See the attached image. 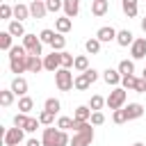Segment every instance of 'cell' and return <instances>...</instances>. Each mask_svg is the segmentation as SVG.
Listing matches in <instances>:
<instances>
[{
	"label": "cell",
	"instance_id": "cell-1",
	"mask_svg": "<svg viewBox=\"0 0 146 146\" xmlns=\"http://www.w3.org/2000/svg\"><path fill=\"white\" fill-rule=\"evenodd\" d=\"M41 144L43 146H68L71 144V137L66 135V130H57V128H43V135H41Z\"/></svg>",
	"mask_w": 146,
	"mask_h": 146
},
{
	"label": "cell",
	"instance_id": "cell-2",
	"mask_svg": "<svg viewBox=\"0 0 146 146\" xmlns=\"http://www.w3.org/2000/svg\"><path fill=\"white\" fill-rule=\"evenodd\" d=\"M125 100H128V94L123 87H114L107 96V107L114 112V110H123L125 107Z\"/></svg>",
	"mask_w": 146,
	"mask_h": 146
},
{
	"label": "cell",
	"instance_id": "cell-3",
	"mask_svg": "<svg viewBox=\"0 0 146 146\" xmlns=\"http://www.w3.org/2000/svg\"><path fill=\"white\" fill-rule=\"evenodd\" d=\"M55 84H57L59 91H71L73 84H75V78H73V73H71V68H59V71L55 73Z\"/></svg>",
	"mask_w": 146,
	"mask_h": 146
},
{
	"label": "cell",
	"instance_id": "cell-4",
	"mask_svg": "<svg viewBox=\"0 0 146 146\" xmlns=\"http://www.w3.org/2000/svg\"><path fill=\"white\" fill-rule=\"evenodd\" d=\"M91 141H94V128H91V123H89L82 132H73L68 146H91Z\"/></svg>",
	"mask_w": 146,
	"mask_h": 146
},
{
	"label": "cell",
	"instance_id": "cell-5",
	"mask_svg": "<svg viewBox=\"0 0 146 146\" xmlns=\"http://www.w3.org/2000/svg\"><path fill=\"white\" fill-rule=\"evenodd\" d=\"M23 46H25V50H27V55H36V57H41V39L36 36V34H25L23 36Z\"/></svg>",
	"mask_w": 146,
	"mask_h": 146
},
{
	"label": "cell",
	"instance_id": "cell-6",
	"mask_svg": "<svg viewBox=\"0 0 146 146\" xmlns=\"http://www.w3.org/2000/svg\"><path fill=\"white\" fill-rule=\"evenodd\" d=\"M25 139V130L23 128H7V132H5V146H18L21 141Z\"/></svg>",
	"mask_w": 146,
	"mask_h": 146
},
{
	"label": "cell",
	"instance_id": "cell-7",
	"mask_svg": "<svg viewBox=\"0 0 146 146\" xmlns=\"http://www.w3.org/2000/svg\"><path fill=\"white\" fill-rule=\"evenodd\" d=\"M43 68L46 71H50V73H57L59 68H62V52H50V55H46L43 57Z\"/></svg>",
	"mask_w": 146,
	"mask_h": 146
},
{
	"label": "cell",
	"instance_id": "cell-8",
	"mask_svg": "<svg viewBox=\"0 0 146 146\" xmlns=\"http://www.w3.org/2000/svg\"><path fill=\"white\" fill-rule=\"evenodd\" d=\"M116 30L112 27V25H103L98 32H96V39L100 41V43H110V41H116Z\"/></svg>",
	"mask_w": 146,
	"mask_h": 146
},
{
	"label": "cell",
	"instance_id": "cell-9",
	"mask_svg": "<svg viewBox=\"0 0 146 146\" xmlns=\"http://www.w3.org/2000/svg\"><path fill=\"white\" fill-rule=\"evenodd\" d=\"M103 80H105L110 87H121L123 75L119 73V68H105V71H103Z\"/></svg>",
	"mask_w": 146,
	"mask_h": 146
},
{
	"label": "cell",
	"instance_id": "cell-10",
	"mask_svg": "<svg viewBox=\"0 0 146 146\" xmlns=\"http://www.w3.org/2000/svg\"><path fill=\"white\" fill-rule=\"evenodd\" d=\"M130 55H132V59H144L146 57V39L144 36L135 39V43L130 46Z\"/></svg>",
	"mask_w": 146,
	"mask_h": 146
},
{
	"label": "cell",
	"instance_id": "cell-11",
	"mask_svg": "<svg viewBox=\"0 0 146 146\" xmlns=\"http://www.w3.org/2000/svg\"><path fill=\"white\" fill-rule=\"evenodd\" d=\"M9 71L16 73V75L25 73V71H27V55H25V57H11V59H9Z\"/></svg>",
	"mask_w": 146,
	"mask_h": 146
},
{
	"label": "cell",
	"instance_id": "cell-12",
	"mask_svg": "<svg viewBox=\"0 0 146 146\" xmlns=\"http://www.w3.org/2000/svg\"><path fill=\"white\" fill-rule=\"evenodd\" d=\"M46 14H48L46 2H43V0H32V5H30V16H32V18H43Z\"/></svg>",
	"mask_w": 146,
	"mask_h": 146
},
{
	"label": "cell",
	"instance_id": "cell-13",
	"mask_svg": "<svg viewBox=\"0 0 146 146\" xmlns=\"http://www.w3.org/2000/svg\"><path fill=\"white\" fill-rule=\"evenodd\" d=\"M16 96H25L27 94V80L25 78H21V75H16L14 80H11V87H9Z\"/></svg>",
	"mask_w": 146,
	"mask_h": 146
},
{
	"label": "cell",
	"instance_id": "cell-14",
	"mask_svg": "<svg viewBox=\"0 0 146 146\" xmlns=\"http://www.w3.org/2000/svg\"><path fill=\"white\" fill-rule=\"evenodd\" d=\"M123 110H125V114H128V121L139 119V116L144 114V105H141V103H128Z\"/></svg>",
	"mask_w": 146,
	"mask_h": 146
},
{
	"label": "cell",
	"instance_id": "cell-15",
	"mask_svg": "<svg viewBox=\"0 0 146 146\" xmlns=\"http://www.w3.org/2000/svg\"><path fill=\"white\" fill-rule=\"evenodd\" d=\"M116 43H119L121 48H128V46L135 43V34H132L130 30H121V32L116 34Z\"/></svg>",
	"mask_w": 146,
	"mask_h": 146
},
{
	"label": "cell",
	"instance_id": "cell-16",
	"mask_svg": "<svg viewBox=\"0 0 146 146\" xmlns=\"http://www.w3.org/2000/svg\"><path fill=\"white\" fill-rule=\"evenodd\" d=\"M80 14V0H64V16L75 18Z\"/></svg>",
	"mask_w": 146,
	"mask_h": 146
},
{
	"label": "cell",
	"instance_id": "cell-17",
	"mask_svg": "<svg viewBox=\"0 0 146 146\" xmlns=\"http://www.w3.org/2000/svg\"><path fill=\"white\" fill-rule=\"evenodd\" d=\"M137 2H139V0H121V9H123V14H125L128 18H135V16H137V11H139Z\"/></svg>",
	"mask_w": 146,
	"mask_h": 146
},
{
	"label": "cell",
	"instance_id": "cell-18",
	"mask_svg": "<svg viewBox=\"0 0 146 146\" xmlns=\"http://www.w3.org/2000/svg\"><path fill=\"white\" fill-rule=\"evenodd\" d=\"M107 9H110V2H107V0H94V2H91V14L98 16V18L105 16Z\"/></svg>",
	"mask_w": 146,
	"mask_h": 146
},
{
	"label": "cell",
	"instance_id": "cell-19",
	"mask_svg": "<svg viewBox=\"0 0 146 146\" xmlns=\"http://www.w3.org/2000/svg\"><path fill=\"white\" fill-rule=\"evenodd\" d=\"M71 27H73V18H68V16H62V18H57V21H55V30H57L59 34L71 32Z\"/></svg>",
	"mask_w": 146,
	"mask_h": 146
},
{
	"label": "cell",
	"instance_id": "cell-20",
	"mask_svg": "<svg viewBox=\"0 0 146 146\" xmlns=\"http://www.w3.org/2000/svg\"><path fill=\"white\" fill-rule=\"evenodd\" d=\"M43 68V59L36 55H27V73H39Z\"/></svg>",
	"mask_w": 146,
	"mask_h": 146
},
{
	"label": "cell",
	"instance_id": "cell-21",
	"mask_svg": "<svg viewBox=\"0 0 146 146\" xmlns=\"http://www.w3.org/2000/svg\"><path fill=\"white\" fill-rule=\"evenodd\" d=\"M91 114H94V110H91L89 105H80V107H75L73 119H78V121H89V119H91Z\"/></svg>",
	"mask_w": 146,
	"mask_h": 146
},
{
	"label": "cell",
	"instance_id": "cell-22",
	"mask_svg": "<svg viewBox=\"0 0 146 146\" xmlns=\"http://www.w3.org/2000/svg\"><path fill=\"white\" fill-rule=\"evenodd\" d=\"M14 18L21 21V23H23L25 18H30V7H27V5H21V2L14 5Z\"/></svg>",
	"mask_w": 146,
	"mask_h": 146
},
{
	"label": "cell",
	"instance_id": "cell-23",
	"mask_svg": "<svg viewBox=\"0 0 146 146\" xmlns=\"http://www.w3.org/2000/svg\"><path fill=\"white\" fill-rule=\"evenodd\" d=\"M91 84H94V82L87 78V73H78V75H75V84H73V87H75L78 91H84V89H89Z\"/></svg>",
	"mask_w": 146,
	"mask_h": 146
},
{
	"label": "cell",
	"instance_id": "cell-24",
	"mask_svg": "<svg viewBox=\"0 0 146 146\" xmlns=\"http://www.w3.org/2000/svg\"><path fill=\"white\" fill-rule=\"evenodd\" d=\"M7 32H9L11 36H25V27H23V23H21V21H9Z\"/></svg>",
	"mask_w": 146,
	"mask_h": 146
},
{
	"label": "cell",
	"instance_id": "cell-25",
	"mask_svg": "<svg viewBox=\"0 0 146 146\" xmlns=\"http://www.w3.org/2000/svg\"><path fill=\"white\" fill-rule=\"evenodd\" d=\"M119 73L121 75H135V62L132 59H121L119 62Z\"/></svg>",
	"mask_w": 146,
	"mask_h": 146
},
{
	"label": "cell",
	"instance_id": "cell-26",
	"mask_svg": "<svg viewBox=\"0 0 146 146\" xmlns=\"http://www.w3.org/2000/svg\"><path fill=\"white\" fill-rule=\"evenodd\" d=\"M84 48H87L89 55H98V52H100V41H98L96 36H91V39L84 41Z\"/></svg>",
	"mask_w": 146,
	"mask_h": 146
},
{
	"label": "cell",
	"instance_id": "cell-27",
	"mask_svg": "<svg viewBox=\"0 0 146 146\" xmlns=\"http://www.w3.org/2000/svg\"><path fill=\"white\" fill-rule=\"evenodd\" d=\"M32 107H34V100H32L30 96H21V98H18V112L27 114V112H30Z\"/></svg>",
	"mask_w": 146,
	"mask_h": 146
},
{
	"label": "cell",
	"instance_id": "cell-28",
	"mask_svg": "<svg viewBox=\"0 0 146 146\" xmlns=\"http://www.w3.org/2000/svg\"><path fill=\"white\" fill-rule=\"evenodd\" d=\"M50 48H52V50H55V52H62V50H64V48H66V36H64V34H59V32H57V36H55V39H52V43H50Z\"/></svg>",
	"mask_w": 146,
	"mask_h": 146
},
{
	"label": "cell",
	"instance_id": "cell-29",
	"mask_svg": "<svg viewBox=\"0 0 146 146\" xmlns=\"http://www.w3.org/2000/svg\"><path fill=\"white\" fill-rule=\"evenodd\" d=\"M14 96H16V94H14L11 89H2V91H0V105H2V107H9V105L14 103Z\"/></svg>",
	"mask_w": 146,
	"mask_h": 146
},
{
	"label": "cell",
	"instance_id": "cell-30",
	"mask_svg": "<svg viewBox=\"0 0 146 146\" xmlns=\"http://www.w3.org/2000/svg\"><path fill=\"white\" fill-rule=\"evenodd\" d=\"M11 39H14V36H11L9 32H0V50H7V52H9V50L14 48V46H11Z\"/></svg>",
	"mask_w": 146,
	"mask_h": 146
},
{
	"label": "cell",
	"instance_id": "cell-31",
	"mask_svg": "<svg viewBox=\"0 0 146 146\" xmlns=\"http://www.w3.org/2000/svg\"><path fill=\"white\" fill-rule=\"evenodd\" d=\"M73 68H75L78 73H84V71L89 68V59H87L84 55H78V57H75V64H73Z\"/></svg>",
	"mask_w": 146,
	"mask_h": 146
},
{
	"label": "cell",
	"instance_id": "cell-32",
	"mask_svg": "<svg viewBox=\"0 0 146 146\" xmlns=\"http://www.w3.org/2000/svg\"><path fill=\"white\" fill-rule=\"evenodd\" d=\"M36 119L41 121V125H52V121H55V112H50V110H41V114H39Z\"/></svg>",
	"mask_w": 146,
	"mask_h": 146
},
{
	"label": "cell",
	"instance_id": "cell-33",
	"mask_svg": "<svg viewBox=\"0 0 146 146\" xmlns=\"http://www.w3.org/2000/svg\"><path fill=\"white\" fill-rule=\"evenodd\" d=\"M103 105H107V98H103V96H91L89 107H91L94 112H100V107H103Z\"/></svg>",
	"mask_w": 146,
	"mask_h": 146
},
{
	"label": "cell",
	"instance_id": "cell-34",
	"mask_svg": "<svg viewBox=\"0 0 146 146\" xmlns=\"http://www.w3.org/2000/svg\"><path fill=\"white\" fill-rule=\"evenodd\" d=\"M57 36V32L55 30H41V34H39V39H41V43H52V39Z\"/></svg>",
	"mask_w": 146,
	"mask_h": 146
},
{
	"label": "cell",
	"instance_id": "cell-35",
	"mask_svg": "<svg viewBox=\"0 0 146 146\" xmlns=\"http://www.w3.org/2000/svg\"><path fill=\"white\" fill-rule=\"evenodd\" d=\"M121 87H123L125 91H128V89H132V91H135V87H137V78H135V75H123Z\"/></svg>",
	"mask_w": 146,
	"mask_h": 146
},
{
	"label": "cell",
	"instance_id": "cell-36",
	"mask_svg": "<svg viewBox=\"0 0 146 146\" xmlns=\"http://www.w3.org/2000/svg\"><path fill=\"white\" fill-rule=\"evenodd\" d=\"M59 107H62V103L57 100V98H46V103H43V110H50V112H59Z\"/></svg>",
	"mask_w": 146,
	"mask_h": 146
},
{
	"label": "cell",
	"instance_id": "cell-37",
	"mask_svg": "<svg viewBox=\"0 0 146 146\" xmlns=\"http://www.w3.org/2000/svg\"><path fill=\"white\" fill-rule=\"evenodd\" d=\"M57 128L59 130H73V119L71 116H59L57 119Z\"/></svg>",
	"mask_w": 146,
	"mask_h": 146
},
{
	"label": "cell",
	"instance_id": "cell-38",
	"mask_svg": "<svg viewBox=\"0 0 146 146\" xmlns=\"http://www.w3.org/2000/svg\"><path fill=\"white\" fill-rule=\"evenodd\" d=\"M46 7L50 14H57L59 9H64V0H46Z\"/></svg>",
	"mask_w": 146,
	"mask_h": 146
},
{
	"label": "cell",
	"instance_id": "cell-39",
	"mask_svg": "<svg viewBox=\"0 0 146 146\" xmlns=\"http://www.w3.org/2000/svg\"><path fill=\"white\" fill-rule=\"evenodd\" d=\"M75 64V57L71 55V52H66V50H62V68H71Z\"/></svg>",
	"mask_w": 146,
	"mask_h": 146
},
{
	"label": "cell",
	"instance_id": "cell-40",
	"mask_svg": "<svg viewBox=\"0 0 146 146\" xmlns=\"http://www.w3.org/2000/svg\"><path fill=\"white\" fill-rule=\"evenodd\" d=\"M112 121H114V123H119V125H121V123H125V121H128L125 110H114V112H112Z\"/></svg>",
	"mask_w": 146,
	"mask_h": 146
},
{
	"label": "cell",
	"instance_id": "cell-41",
	"mask_svg": "<svg viewBox=\"0 0 146 146\" xmlns=\"http://www.w3.org/2000/svg\"><path fill=\"white\" fill-rule=\"evenodd\" d=\"M39 125H41V121H39V119H32V116H30V119L25 121L23 130H25V132H36V128H39Z\"/></svg>",
	"mask_w": 146,
	"mask_h": 146
},
{
	"label": "cell",
	"instance_id": "cell-42",
	"mask_svg": "<svg viewBox=\"0 0 146 146\" xmlns=\"http://www.w3.org/2000/svg\"><path fill=\"white\" fill-rule=\"evenodd\" d=\"M11 16H14V7H9L7 2H2V5H0V18H5V21H9Z\"/></svg>",
	"mask_w": 146,
	"mask_h": 146
},
{
	"label": "cell",
	"instance_id": "cell-43",
	"mask_svg": "<svg viewBox=\"0 0 146 146\" xmlns=\"http://www.w3.org/2000/svg\"><path fill=\"white\" fill-rule=\"evenodd\" d=\"M25 55H27L25 46H14V48L9 50V59H11V57H25Z\"/></svg>",
	"mask_w": 146,
	"mask_h": 146
},
{
	"label": "cell",
	"instance_id": "cell-44",
	"mask_svg": "<svg viewBox=\"0 0 146 146\" xmlns=\"http://www.w3.org/2000/svg\"><path fill=\"white\" fill-rule=\"evenodd\" d=\"M89 123H91V125H103V123H105V114H103V112H94L91 119H89Z\"/></svg>",
	"mask_w": 146,
	"mask_h": 146
},
{
	"label": "cell",
	"instance_id": "cell-45",
	"mask_svg": "<svg viewBox=\"0 0 146 146\" xmlns=\"http://www.w3.org/2000/svg\"><path fill=\"white\" fill-rule=\"evenodd\" d=\"M27 119H30V116H27V114H23V112H18V114H16V116H14V125H16V128H23V125H25V121H27Z\"/></svg>",
	"mask_w": 146,
	"mask_h": 146
},
{
	"label": "cell",
	"instance_id": "cell-46",
	"mask_svg": "<svg viewBox=\"0 0 146 146\" xmlns=\"http://www.w3.org/2000/svg\"><path fill=\"white\" fill-rule=\"evenodd\" d=\"M137 94H146V78H137V87H135Z\"/></svg>",
	"mask_w": 146,
	"mask_h": 146
},
{
	"label": "cell",
	"instance_id": "cell-47",
	"mask_svg": "<svg viewBox=\"0 0 146 146\" xmlns=\"http://www.w3.org/2000/svg\"><path fill=\"white\" fill-rule=\"evenodd\" d=\"M84 73H87V78H89L91 82H96V80H98V71H96V68H87Z\"/></svg>",
	"mask_w": 146,
	"mask_h": 146
},
{
	"label": "cell",
	"instance_id": "cell-48",
	"mask_svg": "<svg viewBox=\"0 0 146 146\" xmlns=\"http://www.w3.org/2000/svg\"><path fill=\"white\" fill-rule=\"evenodd\" d=\"M25 146H43V144H41V139H27Z\"/></svg>",
	"mask_w": 146,
	"mask_h": 146
},
{
	"label": "cell",
	"instance_id": "cell-49",
	"mask_svg": "<svg viewBox=\"0 0 146 146\" xmlns=\"http://www.w3.org/2000/svg\"><path fill=\"white\" fill-rule=\"evenodd\" d=\"M141 30H144V32H146V16H144V18H141Z\"/></svg>",
	"mask_w": 146,
	"mask_h": 146
},
{
	"label": "cell",
	"instance_id": "cell-50",
	"mask_svg": "<svg viewBox=\"0 0 146 146\" xmlns=\"http://www.w3.org/2000/svg\"><path fill=\"white\" fill-rule=\"evenodd\" d=\"M132 146H144V144H141V141H137V144H132Z\"/></svg>",
	"mask_w": 146,
	"mask_h": 146
},
{
	"label": "cell",
	"instance_id": "cell-51",
	"mask_svg": "<svg viewBox=\"0 0 146 146\" xmlns=\"http://www.w3.org/2000/svg\"><path fill=\"white\" fill-rule=\"evenodd\" d=\"M141 78H146V68H144V71H141Z\"/></svg>",
	"mask_w": 146,
	"mask_h": 146
},
{
	"label": "cell",
	"instance_id": "cell-52",
	"mask_svg": "<svg viewBox=\"0 0 146 146\" xmlns=\"http://www.w3.org/2000/svg\"><path fill=\"white\" fill-rule=\"evenodd\" d=\"M43 2H46V0H43Z\"/></svg>",
	"mask_w": 146,
	"mask_h": 146
}]
</instances>
